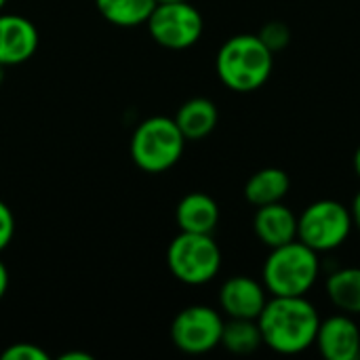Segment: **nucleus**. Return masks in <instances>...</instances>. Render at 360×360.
I'll use <instances>...</instances> for the list:
<instances>
[{
  "instance_id": "nucleus-1",
  "label": "nucleus",
  "mask_w": 360,
  "mask_h": 360,
  "mask_svg": "<svg viewBox=\"0 0 360 360\" xmlns=\"http://www.w3.org/2000/svg\"><path fill=\"white\" fill-rule=\"evenodd\" d=\"M264 346L278 354H302L314 340L321 316L306 295H272L257 316Z\"/></svg>"
},
{
  "instance_id": "nucleus-2",
  "label": "nucleus",
  "mask_w": 360,
  "mask_h": 360,
  "mask_svg": "<svg viewBox=\"0 0 360 360\" xmlns=\"http://www.w3.org/2000/svg\"><path fill=\"white\" fill-rule=\"evenodd\" d=\"M274 68V53L257 34H238L228 38L215 57V72L224 86L234 93H253L262 89Z\"/></svg>"
},
{
  "instance_id": "nucleus-3",
  "label": "nucleus",
  "mask_w": 360,
  "mask_h": 360,
  "mask_svg": "<svg viewBox=\"0 0 360 360\" xmlns=\"http://www.w3.org/2000/svg\"><path fill=\"white\" fill-rule=\"evenodd\" d=\"M321 276L319 253L300 240L270 249L264 262L262 283L268 295H308Z\"/></svg>"
},
{
  "instance_id": "nucleus-4",
  "label": "nucleus",
  "mask_w": 360,
  "mask_h": 360,
  "mask_svg": "<svg viewBox=\"0 0 360 360\" xmlns=\"http://www.w3.org/2000/svg\"><path fill=\"white\" fill-rule=\"evenodd\" d=\"M186 150V137L169 116H150L137 124L131 137V158L146 173H165L173 169Z\"/></svg>"
},
{
  "instance_id": "nucleus-5",
  "label": "nucleus",
  "mask_w": 360,
  "mask_h": 360,
  "mask_svg": "<svg viewBox=\"0 0 360 360\" xmlns=\"http://www.w3.org/2000/svg\"><path fill=\"white\" fill-rule=\"evenodd\" d=\"M171 274L190 287L211 283L221 270V249L211 234L179 232L167 249Z\"/></svg>"
},
{
  "instance_id": "nucleus-6",
  "label": "nucleus",
  "mask_w": 360,
  "mask_h": 360,
  "mask_svg": "<svg viewBox=\"0 0 360 360\" xmlns=\"http://www.w3.org/2000/svg\"><path fill=\"white\" fill-rule=\"evenodd\" d=\"M352 215L340 200L323 198L297 215V240L316 253L340 249L352 234Z\"/></svg>"
},
{
  "instance_id": "nucleus-7",
  "label": "nucleus",
  "mask_w": 360,
  "mask_h": 360,
  "mask_svg": "<svg viewBox=\"0 0 360 360\" xmlns=\"http://www.w3.org/2000/svg\"><path fill=\"white\" fill-rule=\"evenodd\" d=\"M152 40L171 51L194 46L205 30L200 11L190 2H160L146 21Z\"/></svg>"
},
{
  "instance_id": "nucleus-8",
  "label": "nucleus",
  "mask_w": 360,
  "mask_h": 360,
  "mask_svg": "<svg viewBox=\"0 0 360 360\" xmlns=\"http://www.w3.org/2000/svg\"><path fill=\"white\" fill-rule=\"evenodd\" d=\"M221 314L211 306H188L171 323V342L184 354H207L221 344Z\"/></svg>"
},
{
  "instance_id": "nucleus-9",
  "label": "nucleus",
  "mask_w": 360,
  "mask_h": 360,
  "mask_svg": "<svg viewBox=\"0 0 360 360\" xmlns=\"http://www.w3.org/2000/svg\"><path fill=\"white\" fill-rule=\"evenodd\" d=\"M38 30L23 15L0 11V65H21L38 51Z\"/></svg>"
},
{
  "instance_id": "nucleus-10",
  "label": "nucleus",
  "mask_w": 360,
  "mask_h": 360,
  "mask_svg": "<svg viewBox=\"0 0 360 360\" xmlns=\"http://www.w3.org/2000/svg\"><path fill=\"white\" fill-rule=\"evenodd\" d=\"M319 352L327 360L360 359V329L350 314H333L321 321L316 340Z\"/></svg>"
},
{
  "instance_id": "nucleus-11",
  "label": "nucleus",
  "mask_w": 360,
  "mask_h": 360,
  "mask_svg": "<svg viewBox=\"0 0 360 360\" xmlns=\"http://www.w3.org/2000/svg\"><path fill=\"white\" fill-rule=\"evenodd\" d=\"M268 302L264 283L251 276H232L219 289V308L228 319H253L262 314Z\"/></svg>"
},
{
  "instance_id": "nucleus-12",
  "label": "nucleus",
  "mask_w": 360,
  "mask_h": 360,
  "mask_svg": "<svg viewBox=\"0 0 360 360\" xmlns=\"http://www.w3.org/2000/svg\"><path fill=\"white\" fill-rule=\"evenodd\" d=\"M255 236L270 249L297 240V215L283 202L257 207L253 217Z\"/></svg>"
},
{
  "instance_id": "nucleus-13",
  "label": "nucleus",
  "mask_w": 360,
  "mask_h": 360,
  "mask_svg": "<svg viewBox=\"0 0 360 360\" xmlns=\"http://www.w3.org/2000/svg\"><path fill=\"white\" fill-rule=\"evenodd\" d=\"M175 221L179 232L213 234L219 224V205L205 192H190L177 202Z\"/></svg>"
},
{
  "instance_id": "nucleus-14",
  "label": "nucleus",
  "mask_w": 360,
  "mask_h": 360,
  "mask_svg": "<svg viewBox=\"0 0 360 360\" xmlns=\"http://www.w3.org/2000/svg\"><path fill=\"white\" fill-rule=\"evenodd\" d=\"M173 120L179 127L186 141H198V139H205L207 135H211L215 131L217 120H219V112L211 99L192 97L179 105Z\"/></svg>"
},
{
  "instance_id": "nucleus-15",
  "label": "nucleus",
  "mask_w": 360,
  "mask_h": 360,
  "mask_svg": "<svg viewBox=\"0 0 360 360\" xmlns=\"http://www.w3.org/2000/svg\"><path fill=\"white\" fill-rule=\"evenodd\" d=\"M291 179L287 171L278 167H266L255 171L245 184V198L253 207H266L272 202H283L289 194Z\"/></svg>"
},
{
  "instance_id": "nucleus-16",
  "label": "nucleus",
  "mask_w": 360,
  "mask_h": 360,
  "mask_svg": "<svg viewBox=\"0 0 360 360\" xmlns=\"http://www.w3.org/2000/svg\"><path fill=\"white\" fill-rule=\"evenodd\" d=\"M327 297L344 314H360V268H340L327 278Z\"/></svg>"
},
{
  "instance_id": "nucleus-17",
  "label": "nucleus",
  "mask_w": 360,
  "mask_h": 360,
  "mask_svg": "<svg viewBox=\"0 0 360 360\" xmlns=\"http://www.w3.org/2000/svg\"><path fill=\"white\" fill-rule=\"evenodd\" d=\"M156 4V0H95L99 15L108 23L118 27L143 25L150 19Z\"/></svg>"
},
{
  "instance_id": "nucleus-18",
  "label": "nucleus",
  "mask_w": 360,
  "mask_h": 360,
  "mask_svg": "<svg viewBox=\"0 0 360 360\" xmlns=\"http://www.w3.org/2000/svg\"><path fill=\"white\" fill-rule=\"evenodd\" d=\"M264 344L257 321L253 319H230L224 323L221 344L232 354H251Z\"/></svg>"
},
{
  "instance_id": "nucleus-19",
  "label": "nucleus",
  "mask_w": 360,
  "mask_h": 360,
  "mask_svg": "<svg viewBox=\"0 0 360 360\" xmlns=\"http://www.w3.org/2000/svg\"><path fill=\"white\" fill-rule=\"evenodd\" d=\"M257 36L272 53H281L291 42V30H289V25L285 21H268V23H264V27L257 32Z\"/></svg>"
},
{
  "instance_id": "nucleus-20",
  "label": "nucleus",
  "mask_w": 360,
  "mask_h": 360,
  "mask_svg": "<svg viewBox=\"0 0 360 360\" xmlns=\"http://www.w3.org/2000/svg\"><path fill=\"white\" fill-rule=\"evenodd\" d=\"M0 359L2 360H46L49 354L36 346V344H30V342H19V344H11L6 346L2 352H0Z\"/></svg>"
},
{
  "instance_id": "nucleus-21",
  "label": "nucleus",
  "mask_w": 360,
  "mask_h": 360,
  "mask_svg": "<svg viewBox=\"0 0 360 360\" xmlns=\"http://www.w3.org/2000/svg\"><path fill=\"white\" fill-rule=\"evenodd\" d=\"M15 236V217L4 200H0V253L11 245Z\"/></svg>"
},
{
  "instance_id": "nucleus-22",
  "label": "nucleus",
  "mask_w": 360,
  "mask_h": 360,
  "mask_svg": "<svg viewBox=\"0 0 360 360\" xmlns=\"http://www.w3.org/2000/svg\"><path fill=\"white\" fill-rule=\"evenodd\" d=\"M6 291H8V270L2 264V259H0V302L4 300Z\"/></svg>"
},
{
  "instance_id": "nucleus-23",
  "label": "nucleus",
  "mask_w": 360,
  "mask_h": 360,
  "mask_svg": "<svg viewBox=\"0 0 360 360\" xmlns=\"http://www.w3.org/2000/svg\"><path fill=\"white\" fill-rule=\"evenodd\" d=\"M350 215H352V224H354V228L360 230V192L354 196V200H352Z\"/></svg>"
},
{
  "instance_id": "nucleus-24",
  "label": "nucleus",
  "mask_w": 360,
  "mask_h": 360,
  "mask_svg": "<svg viewBox=\"0 0 360 360\" xmlns=\"http://www.w3.org/2000/svg\"><path fill=\"white\" fill-rule=\"evenodd\" d=\"M59 360H91V354H86V352H65V354H61Z\"/></svg>"
},
{
  "instance_id": "nucleus-25",
  "label": "nucleus",
  "mask_w": 360,
  "mask_h": 360,
  "mask_svg": "<svg viewBox=\"0 0 360 360\" xmlns=\"http://www.w3.org/2000/svg\"><path fill=\"white\" fill-rule=\"evenodd\" d=\"M354 173L359 175L360 179V146L359 150H356V154H354Z\"/></svg>"
},
{
  "instance_id": "nucleus-26",
  "label": "nucleus",
  "mask_w": 360,
  "mask_h": 360,
  "mask_svg": "<svg viewBox=\"0 0 360 360\" xmlns=\"http://www.w3.org/2000/svg\"><path fill=\"white\" fill-rule=\"evenodd\" d=\"M2 80H4V65H0V84H2Z\"/></svg>"
},
{
  "instance_id": "nucleus-27",
  "label": "nucleus",
  "mask_w": 360,
  "mask_h": 360,
  "mask_svg": "<svg viewBox=\"0 0 360 360\" xmlns=\"http://www.w3.org/2000/svg\"><path fill=\"white\" fill-rule=\"evenodd\" d=\"M156 2L160 4V2H186V0H156Z\"/></svg>"
},
{
  "instance_id": "nucleus-28",
  "label": "nucleus",
  "mask_w": 360,
  "mask_h": 360,
  "mask_svg": "<svg viewBox=\"0 0 360 360\" xmlns=\"http://www.w3.org/2000/svg\"><path fill=\"white\" fill-rule=\"evenodd\" d=\"M4 4H6V0H0V11L4 8Z\"/></svg>"
}]
</instances>
